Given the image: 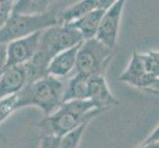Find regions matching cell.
Masks as SVG:
<instances>
[{
    "instance_id": "5",
    "label": "cell",
    "mask_w": 159,
    "mask_h": 148,
    "mask_svg": "<svg viewBox=\"0 0 159 148\" xmlns=\"http://www.w3.org/2000/svg\"><path fill=\"white\" fill-rule=\"evenodd\" d=\"M113 56L114 49L106 47L96 38L84 40L78 49L74 71L88 77L104 75Z\"/></svg>"
},
{
    "instance_id": "4",
    "label": "cell",
    "mask_w": 159,
    "mask_h": 148,
    "mask_svg": "<svg viewBox=\"0 0 159 148\" xmlns=\"http://www.w3.org/2000/svg\"><path fill=\"white\" fill-rule=\"evenodd\" d=\"M57 25H60V23L58 13L54 9L36 15L11 13L6 23L0 30V43L7 45L14 40L45 31Z\"/></svg>"
},
{
    "instance_id": "12",
    "label": "cell",
    "mask_w": 159,
    "mask_h": 148,
    "mask_svg": "<svg viewBox=\"0 0 159 148\" xmlns=\"http://www.w3.org/2000/svg\"><path fill=\"white\" fill-rule=\"evenodd\" d=\"M104 13H105L104 10L96 9L64 25H67L71 28L77 30L83 37V40H90L96 37Z\"/></svg>"
},
{
    "instance_id": "8",
    "label": "cell",
    "mask_w": 159,
    "mask_h": 148,
    "mask_svg": "<svg viewBox=\"0 0 159 148\" xmlns=\"http://www.w3.org/2000/svg\"><path fill=\"white\" fill-rule=\"evenodd\" d=\"M43 31L14 40L6 45V68L29 62L39 47Z\"/></svg>"
},
{
    "instance_id": "2",
    "label": "cell",
    "mask_w": 159,
    "mask_h": 148,
    "mask_svg": "<svg viewBox=\"0 0 159 148\" xmlns=\"http://www.w3.org/2000/svg\"><path fill=\"white\" fill-rule=\"evenodd\" d=\"M89 99L63 102L50 116L43 118L39 127L52 134L61 137L83 123H89L92 119L101 114Z\"/></svg>"
},
{
    "instance_id": "13",
    "label": "cell",
    "mask_w": 159,
    "mask_h": 148,
    "mask_svg": "<svg viewBox=\"0 0 159 148\" xmlns=\"http://www.w3.org/2000/svg\"><path fill=\"white\" fill-rule=\"evenodd\" d=\"M88 76L74 73L64 86L62 103L88 99Z\"/></svg>"
},
{
    "instance_id": "15",
    "label": "cell",
    "mask_w": 159,
    "mask_h": 148,
    "mask_svg": "<svg viewBox=\"0 0 159 148\" xmlns=\"http://www.w3.org/2000/svg\"><path fill=\"white\" fill-rule=\"evenodd\" d=\"M88 124L89 123L81 124L77 128L59 137L58 148H77Z\"/></svg>"
},
{
    "instance_id": "18",
    "label": "cell",
    "mask_w": 159,
    "mask_h": 148,
    "mask_svg": "<svg viewBox=\"0 0 159 148\" xmlns=\"http://www.w3.org/2000/svg\"><path fill=\"white\" fill-rule=\"evenodd\" d=\"M59 137L52 134H46L41 141L40 148H58Z\"/></svg>"
},
{
    "instance_id": "10",
    "label": "cell",
    "mask_w": 159,
    "mask_h": 148,
    "mask_svg": "<svg viewBox=\"0 0 159 148\" xmlns=\"http://www.w3.org/2000/svg\"><path fill=\"white\" fill-rule=\"evenodd\" d=\"M88 99L102 112L120 104V101L110 90L104 75H94L89 77Z\"/></svg>"
},
{
    "instance_id": "7",
    "label": "cell",
    "mask_w": 159,
    "mask_h": 148,
    "mask_svg": "<svg viewBox=\"0 0 159 148\" xmlns=\"http://www.w3.org/2000/svg\"><path fill=\"white\" fill-rule=\"evenodd\" d=\"M125 2L127 0H118L105 11L95 37L98 41L112 49L117 45L120 19Z\"/></svg>"
},
{
    "instance_id": "11",
    "label": "cell",
    "mask_w": 159,
    "mask_h": 148,
    "mask_svg": "<svg viewBox=\"0 0 159 148\" xmlns=\"http://www.w3.org/2000/svg\"><path fill=\"white\" fill-rule=\"evenodd\" d=\"M81 43L57 53L56 56L52 57L47 68L48 75L61 79L63 77H66L72 72L75 69L77 52Z\"/></svg>"
},
{
    "instance_id": "17",
    "label": "cell",
    "mask_w": 159,
    "mask_h": 148,
    "mask_svg": "<svg viewBox=\"0 0 159 148\" xmlns=\"http://www.w3.org/2000/svg\"><path fill=\"white\" fill-rule=\"evenodd\" d=\"M13 4V0H8L6 2L0 3V30L2 29V27L5 25L12 13Z\"/></svg>"
},
{
    "instance_id": "6",
    "label": "cell",
    "mask_w": 159,
    "mask_h": 148,
    "mask_svg": "<svg viewBox=\"0 0 159 148\" xmlns=\"http://www.w3.org/2000/svg\"><path fill=\"white\" fill-rule=\"evenodd\" d=\"M159 76L148 72L146 69L141 53L134 52L128 67L120 74L119 79L135 88L153 92L158 94V83Z\"/></svg>"
},
{
    "instance_id": "22",
    "label": "cell",
    "mask_w": 159,
    "mask_h": 148,
    "mask_svg": "<svg viewBox=\"0 0 159 148\" xmlns=\"http://www.w3.org/2000/svg\"><path fill=\"white\" fill-rule=\"evenodd\" d=\"M52 1H53V0H51V2H52Z\"/></svg>"
},
{
    "instance_id": "16",
    "label": "cell",
    "mask_w": 159,
    "mask_h": 148,
    "mask_svg": "<svg viewBox=\"0 0 159 148\" xmlns=\"http://www.w3.org/2000/svg\"><path fill=\"white\" fill-rule=\"evenodd\" d=\"M16 104H17L16 94L0 100V123L7 119L17 110Z\"/></svg>"
},
{
    "instance_id": "9",
    "label": "cell",
    "mask_w": 159,
    "mask_h": 148,
    "mask_svg": "<svg viewBox=\"0 0 159 148\" xmlns=\"http://www.w3.org/2000/svg\"><path fill=\"white\" fill-rule=\"evenodd\" d=\"M29 82L27 65H15L5 68L0 76V100L19 93Z\"/></svg>"
},
{
    "instance_id": "14",
    "label": "cell",
    "mask_w": 159,
    "mask_h": 148,
    "mask_svg": "<svg viewBox=\"0 0 159 148\" xmlns=\"http://www.w3.org/2000/svg\"><path fill=\"white\" fill-rule=\"evenodd\" d=\"M51 0H17L13 4L12 13L23 15L42 14L48 11Z\"/></svg>"
},
{
    "instance_id": "19",
    "label": "cell",
    "mask_w": 159,
    "mask_h": 148,
    "mask_svg": "<svg viewBox=\"0 0 159 148\" xmlns=\"http://www.w3.org/2000/svg\"><path fill=\"white\" fill-rule=\"evenodd\" d=\"M6 68V45L0 43V76Z\"/></svg>"
},
{
    "instance_id": "20",
    "label": "cell",
    "mask_w": 159,
    "mask_h": 148,
    "mask_svg": "<svg viewBox=\"0 0 159 148\" xmlns=\"http://www.w3.org/2000/svg\"><path fill=\"white\" fill-rule=\"evenodd\" d=\"M134 148H159V142H152V143H148V142H143L136 146Z\"/></svg>"
},
{
    "instance_id": "1",
    "label": "cell",
    "mask_w": 159,
    "mask_h": 148,
    "mask_svg": "<svg viewBox=\"0 0 159 148\" xmlns=\"http://www.w3.org/2000/svg\"><path fill=\"white\" fill-rule=\"evenodd\" d=\"M82 41H84L83 37L77 30L64 24L43 31L35 56L26 63L29 74L28 84L48 75V65L57 53L74 47Z\"/></svg>"
},
{
    "instance_id": "21",
    "label": "cell",
    "mask_w": 159,
    "mask_h": 148,
    "mask_svg": "<svg viewBox=\"0 0 159 148\" xmlns=\"http://www.w3.org/2000/svg\"><path fill=\"white\" fill-rule=\"evenodd\" d=\"M6 1H8V0H0V3H1V2H6Z\"/></svg>"
},
{
    "instance_id": "3",
    "label": "cell",
    "mask_w": 159,
    "mask_h": 148,
    "mask_svg": "<svg viewBox=\"0 0 159 148\" xmlns=\"http://www.w3.org/2000/svg\"><path fill=\"white\" fill-rule=\"evenodd\" d=\"M65 83L59 78L47 75L27 84L16 94L18 109L37 107L43 116H50L62 104Z\"/></svg>"
}]
</instances>
